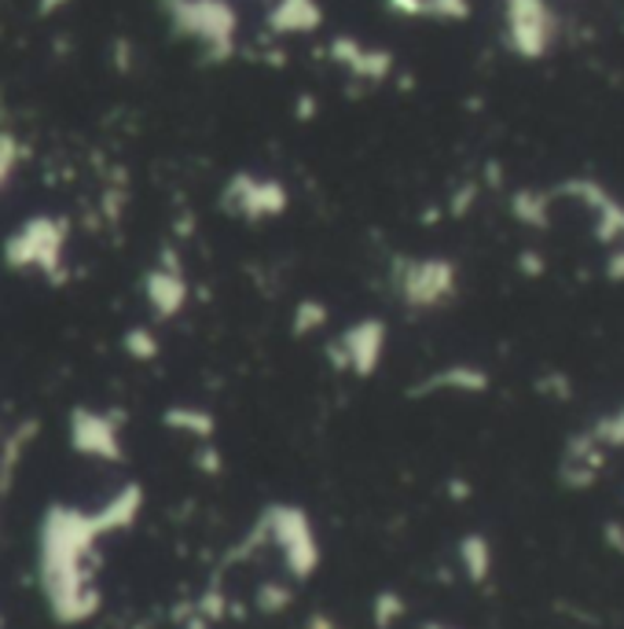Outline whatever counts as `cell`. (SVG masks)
I'll use <instances>...</instances> for the list:
<instances>
[{"mask_svg":"<svg viewBox=\"0 0 624 629\" xmlns=\"http://www.w3.org/2000/svg\"><path fill=\"white\" fill-rule=\"evenodd\" d=\"M144 512V486L125 482L103 501L100 508L78 505H48L41 516V568H45V585L52 604L63 618H81L92 611L97 596L89 593L84 579V555L92 552L103 533L133 527Z\"/></svg>","mask_w":624,"mask_h":629,"instance_id":"6da1fadb","label":"cell"},{"mask_svg":"<svg viewBox=\"0 0 624 629\" xmlns=\"http://www.w3.org/2000/svg\"><path fill=\"white\" fill-rule=\"evenodd\" d=\"M70 222L59 214H30L0 244V261L19 277H41L52 288L67 284Z\"/></svg>","mask_w":624,"mask_h":629,"instance_id":"7a4b0ae2","label":"cell"},{"mask_svg":"<svg viewBox=\"0 0 624 629\" xmlns=\"http://www.w3.org/2000/svg\"><path fill=\"white\" fill-rule=\"evenodd\" d=\"M173 37L192 41L206 63H228L239 52V12L231 0H158Z\"/></svg>","mask_w":624,"mask_h":629,"instance_id":"3957f363","label":"cell"},{"mask_svg":"<svg viewBox=\"0 0 624 629\" xmlns=\"http://www.w3.org/2000/svg\"><path fill=\"white\" fill-rule=\"evenodd\" d=\"M389 288L408 313L444 310L460 295V269L452 258H394Z\"/></svg>","mask_w":624,"mask_h":629,"instance_id":"277c9868","label":"cell"},{"mask_svg":"<svg viewBox=\"0 0 624 629\" xmlns=\"http://www.w3.org/2000/svg\"><path fill=\"white\" fill-rule=\"evenodd\" d=\"M67 446L81 460L97 464H125V413L107 405H84L78 402L67 413Z\"/></svg>","mask_w":624,"mask_h":629,"instance_id":"5b68a950","label":"cell"},{"mask_svg":"<svg viewBox=\"0 0 624 629\" xmlns=\"http://www.w3.org/2000/svg\"><path fill=\"white\" fill-rule=\"evenodd\" d=\"M217 206L225 210L231 222L264 225V222H276V217L287 214L291 192H287V184H283L280 177L239 170V173L228 177L225 188H220Z\"/></svg>","mask_w":624,"mask_h":629,"instance_id":"8992f818","label":"cell"},{"mask_svg":"<svg viewBox=\"0 0 624 629\" xmlns=\"http://www.w3.org/2000/svg\"><path fill=\"white\" fill-rule=\"evenodd\" d=\"M389 350V324L383 317H361L345 324L334 339H327L324 358L334 372L356 375V380H372L383 369Z\"/></svg>","mask_w":624,"mask_h":629,"instance_id":"52a82bcc","label":"cell"},{"mask_svg":"<svg viewBox=\"0 0 624 629\" xmlns=\"http://www.w3.org/2000/svg\"><path fill=\"white\" fill-rule=\"evenodd\" d=\"M258 530L283 552V560L291 563V571L309 574L316 568V560H320L309 512L291 505V501H272V505L261 512Z\"/></svg>","mask_w":624,"mask_h":629,"instance_id":"ba28073f","label":"cell"},{"mask_svg":"<svg viewBox=\"0 0 624 629\" xmlns=\"http://www.w3.org/2000/svg\"><path fill=\"white\" fill-rule=\"evenodd\" d=\"M140 295L155 321H177L188 310V302H192V280H188L184 261L173 247L158 250L151 269L140 277Z\"/></svg>","mask_w":624,"mask_h":629,"instance_id":"9c48e42d","label":"cell"},{"mask_svg":"<svg viewBox=\"0 0 624 629\" xmlns=\"http://www.w3.org/2000/svg\"><path fill=\"white\" fill-rule=\"evenodd\" d=\"M507 45L522 59H541L555 41V15L544 0H507Z\"/></svg>","mask_w":624,"mask_h":629,"instance_id":"30bf717a","label":"cell"},{"mask_svg":"<svg viewBox=\"0 0 624 629\" xmlns=\"http://www.w3.org/2000/svg\"><path fill=\"white\" fill-rule=\"evenodd\" d=\"M327 59H331L338 70H345L349 78L367 81V86H383V81L394 75V52L364 45V41H356L353 34H334L327 41Z\"/></svg>","mask_w":624,"mask_h":629,"instance_id":"8fae6325","label":"cell"},{"mask_svg":"<svg viewBox=\"0 0 624 629\" xmlns=\"http://www.w3.org/2000/svg\"><path fill=\"white\" fill-rule=\"evenodd\" d=\"M324 26L320 0H272L264 12V30L272 37H309Z\"/></svg>","mask_w":624,"mask_h":629,"instance_id":"7c38bea8","label":"cell"},{"mask_svg":"<svg viewBox=\"0 0 624 629\" xmlns=\"http://www.w3.org/2000/svg\"><path fill=\"white\" fill-rule=\"evenodd\" d=\"M489 391V372L474 369V364H449V369H433L430 375L411 386V397H433V394H481Z\"/></svg>","mask_w":624,"mask_h":629,"instance_id":"4fadbf2b","label":"cell"},{"mask_svg":"<svg viewBox=\"0 0 624 629\" xmlns=\"http://www.w3.org/2000/svg\"><path fill=\"white\" fill-rule=\"evenodd\" d=\"M37 438H41V419H30V416L0 435V494H8V490L15 486L19 471H23V460Z\"/></svg>","mask_w":624,"mask_h":629,"instance_id":"5bb4252c","label":"cell"},{"mask_svg":"<svg viewBox=\"0 0 624 629\" xmlns=\"http://www.w3.org/2000/svg\"><path fill=\"white\" fill-rule=\"evenodd\" d=\"M162 427L181 438H195L198 442H214L217 435V416L209 413L206 405H195V402H173L162 408Z\"/></svg>","mask_w":624,"mask_h":629,"instance_id":"9a60e30c","label":"cell"},{"mask_svg":"<svg viewBox=\"0 0 624 629\" xmlns=\"http://www.w3.org/2000/svg\"><path fill=\"white\" fill-rule=\"evenodd\" d=\"M327 324H331V306L324 299H298V306L291 313V335L294 339H316Z\"/></svg>","mask_w":624,"mask_h":629,"instance_id":"2e32d148","label":"cell"},{"mask_svg":"<svg viewBox=\"0 0 624 629\" xmlns=\"http://www.w3.org/2000/svg\"><path fill=\"white\" fill-rule=\"evenodd\" d=\"M122 353L136 364H151L162 353V342H158V332L151 324H129L122 332Z\"/></svg>","mask_w":624,"mask_h":629,"instance_id":"e0dca14e","label":"cell"},{"mask_svg":"<svg viewBox=\"0 0 624 629\" xmlns=\"http://www.w3.org/2000/svg\"><path fill=\"white\" fill-rule=\"evenodd\" d=\"M26 159V144L19 141V133L12 130H0V195L12 188L19 166Z\"/></svg>","mask_w":624,"mask_h":629,"instance_id":"ac0fdd59","label":"cell"},{"mask_svg":"<svg viewBox=\"0 0 624 629\" xmlns=\"http://www.w3.org/2000/svg\"><path fill=\"white\" fill-rule=\"evenodd\" d=\"M511 206H514L518 222H525V225L541 228L547 222V195H541V192H518L511 199Z\"/></svg>","mask_w":624,"mask_h":629,"instance_id":"d6986e66","label":"cell"},{"mask_svg":"<svg viewBox=\"0 0 624 629\" xmlns=\"http://www.w3.org/2000/svg\"><path fill=\"white\" fill-rule=\"evenodd\" d=\"M470 15V0H427V19H444V23H460Z\"/></svg>","mask_w":624,"mask_h":629,"instance_id":"ffe728a7","label":"cell"},{"mask_svg":"<svg viewBox=\"0 0 624 629\" xmlns=\"http://www.w3.org/2000/svg\"><path fill=\"white\" fill-rule=\"evenodd\" d=\"M192 464L203 471V475H220V471H225V453H220L214 442H198L192 449Z\"/></svg>","mask_w":624,"mask_h":629,"instance_id":"44dd1931","label":"cell"},{"mask_svg":"<svg viewBox=\"0 0 624 629\" xmlns=\"http://www.w3.org/2000/svg\"><path fill=\"white\" fill-rule=\"evenodd\" d=\"M599 438V446H624V405L610 419H602L599 431H591Z\"/></svg>","mask_w":624,"mask_h":629,"instance_id":"7402d4cb","label":"cell"},{"mask_svg":"<svg viewBox=\"0 0 624 629\" xmlns=\"http://www.w3.org/2000/svg\"><path fill=\"white\" fill-rule=\"evenodd\" d=\"M386 8L405 19H427V0H386Z\"/></svg>","mask_w":624,"mask_h":629,"instance_id":"603a6c76","label":"cell"},{"mask_svg":"<svg viewBox=\"0 0 624 629\" xmlns=\"http://www.w3.org/2000/svg\"><path fill=\"white\" fill-rule=\"evenodd\" d=\"M129 56H133V45H129V41H114V67H118V70H129Z\"/></svg>","mask_w":624,"mask_h":629,"instance_id":"cb8c5ba5","label":"cell"},{"mask_svg":"<svg viewBox=\"0 0 624 629\" xmlns=\"http://www.w3.org/2000/svg\"><path fill=\"white\" fill-rule=\"evenodd\" d=\"M70 0H37V12L41 15H52V12H59V8H67Z\"/></svg>","mask_w":624,"mask_h":629,"instance_id":"d4e9b609","label":"cell"},{"mask_svg":"<svg viewBox=\"0 0 624 629\" xmlns=\"http://www.w3.org/2000/svg\"><path fill=\"white\" fill-rule=\"evenodd\" d=\"M313 111H316L313 97H302V103H298V119H313Z\"/></svg>","mask_w":624,"mask_h":629,"instance_id":"484cf974","label":"cell"},{"mask_svg":"<svg viewBox=\"0 0 624 629\" xmlns=\"http://www.w3.org/2000/svg\"><path fill=\"white\" fill-rule=\"evenodd\" d=\"M0 435H4V424H0Z\"/></svg>","mask_w":624,"mask_h":629,"instance_id":"4316f807","label":"cell"},{"mask_svg":"<svg viewBox=\"0 0 624 629\" xmlns=\"http://www.w3.org/2000/svg\"><path fill=\"white\" fill-rule=\"evenodd\" d=\"M0 111H4V100H0Z\"/></svg>","mask_w":624,"mask_h":629,"instance_id":"83f0119b","label":"cell"}]
</instances>
